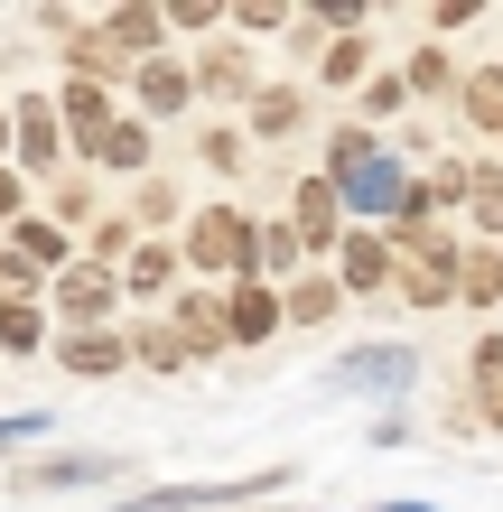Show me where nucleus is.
I'll return each instance as SVG.
<instances>
[{
  "mask_svg": "<svg viewBox=\"0 0 503 512\" xmlns=\"http://www.w3.org/2000/svg\"><path fill=\"white\" fill-rule=\"evenodd\" d=\"M327 187L345 196L354 224H401V215H410V168H401L373 131H336V149H327Z\"/></svg>",
  "mask_w": 503,
  "mask_h": 512,
  "instance_id": "nucleus-1",
  "label": "nucleus"
},
{
  "mask_svg": "<svg viewBox=\"0 0 503 512\" xmlns=\"http://www.w3.org/2000/svg\"><path fill=\"white\" fill-rule=\"evenodd\" d=\"M187 270L252 289V280H261V224H252V215H233V205H205V215L187 224Z\"/></svg>",
  "mask_w": 503,
  "mask_h": 512,
  "instance_id": "nucleus-2",
  "label": "nucleus"
},
{
  "mask_svg": "<svg viewBox=\"0 0 503 512\" xmlns=\"http://www.w3.org/2000/svg\"><path fill=\"white\" fill-rule=\"evenodd\" d=\"M392 270H401V298H420V308H448V298H466V252L448 243V233L429 224H392Z\"/></svg>",
  "mask_w": 503,
  "mask_h": 512,
  "instance_id": "nucleus-3",
  "label": "nucleus"
},
{
  "mask_svg": "<svg viewBox=\"0 0 503 512\" xmlns=\"http://www.w3.org/2000/svg\"><path fill=\"white\" fill-rule=\"evenodd\" d=\"M420 382V345H354L327 364V391H382V401H401V391Z\"/></svg>",
  "mask_w": 503,
  "mask_h": 512,
  "instance_id": "nucleus-4",
  "label": "nucleus"
},
{
  "mask_svg": "<svg viewBox=\"0 0 503 512\" xmlns=\"http://www.w3.org/2000/svg\"><path fill=\"white\" fill-rule=\"evenodd\" d=\"M112 475H131L122 447H66V457H38L19 485L28 494H84V485H112Z\"/></svg>",
  "mask_w": 503,
  "mask_h": 512,
  "instance_id": "nucleus-5",
  "label": "nucleus"
},
{
  "mask_svg": "<svg viewBox=\"0 0 503 512\" xmlns=\"http://www.w3.org/2000/svg\"><path fill=\"white\" fill-rule=\"evenodd\" d=\"M112 298H122V280H103V261H66V280H56V326H66V336H94Z\"/></svg>",
  "mask_w": 503,
  "mask_h": 512,
  "instance_id": "nucleus-6",
  "label": "nucleus"
},
{
  "mask_svg": "<svg viewBox=\"0 0 503 512\" xmlns=\"http://www.w3.org/2000/svg\"><path fill=\"white\" fill-rule=\"evenodd\" d=\"M336 224H345V196L327 187V177H299V187H289V233H299L308 252H336L345 243Z\"/></svg>",
  "mask_w": 503,
  "mask_h": 512,
  "instance_id": "nucleus-7",
  "label": "nucleus"
},
{
  "mask_svg": "<svg viewBox=\"0 0 503 512\" xmlns=\"http://www.w3.org/2000/svg\"><path fill=\"white\" fill-rule=\"evenodd\" d=\"M336 289H354V298H373V289H392V243H382V233H364V224H354L345 243H336Z\"/></svg>",
  "mask_w": 503,
  "mask_h": 512,
  "instance_id": "nucleus-8",
  "label": "nucleus"
},
{
  "mask_svg": "<svg viewBox=\"0 0 503 512\" xmlns=\"http://www.w3.org/2000/svg\"><path fill=\"white\" fill-rule=\"evenodd\" d=\"M10 122H19V159H28V168H56V159H66V122H56V94L10 103Z\"/></svg>",
  "mask_w": 503,
  "mask_h": 512,
  "instance_id": "nucleus-9",
  "label": "nucleus"
},
{
  "mask_svg": "<svg viewBox=\"0 0 503 512\" xmlns=\"http://www.w3.org/2000/svg\"><path fill=\"white\" fill-rule=\"evenodd\" d=\"M56 122H66L84 149H94L112 122H122V112H112V94H103V84H84V75H66V94H56Z\"/></svg>",
  "mask_w": 503,
  "mask_h": 512,
  "instance_id": "nucleus-10",
  "label": "nucleus"
},
{
  "mask_svg": "<svg viewBox=\"0 0 503 512\" xmlns=\"http://www.w3.org/2000/svg\"><path fill=\"white\" fill-rule=\"evenodd\" d=\"M280 317H289V308H280V298L261 289V280L224 298V336H233V345H261V336H280Z\"/></svg>",
  "mask_w": 503,
  "mask_h": 512,
  "instance_id": "nucleus-11",
  "label": "nucleus"
},
{
  "mask_svg": "<svg viewBox=\"0 0 503 512\" xmlns=\"http://www.w3.org/2000/svg\"><path fill=\"white\" fill-rule=\"evenodd\" d=\"M56 354H66V373H84V382H112L131 364V345L112 336V326H94V336H56Z\"/></svg>",
  "mask_w": 503,
  "mask_h": 512,
  "instance_id": "nucleus-12",
  "label": "nucleus"
},
{
  "mask_svg": "<svg viewBox=\"0 0 503 512\" xmlns=\"http://www.w3.org/2000/svg\"><path fill=\"white\" fill-rule=\"evenodd\" d=\"M103 38L122 47L131 66H150V56H159V38H168V10H140V0H131V10H112V19H103Z\"/></svg>",
  "mask_w": 503,
  "mask_h": 512,
  "instance_id": "nucleus-13",
  "label": "nucleus"
},
{
  "mask_svg": "<svg viewBox=\"0 0 503 512\" xmlns=\"http://www.w3.org/2000/svg\"><path fill=\"white\" fill-rule=\"evenodd\" d=\"M187 94H196V75L177 66V56H150V66H140V103H150V122L187 112Z\"/></svg>",
  "mask_w": 503,
  "mask_h": 512,
  "instance_id": "nucleus-14",
  "label": "nucleus"
},
{
  "mask_svg": "<svg viewBox=\"0 0 503 512\" xmlns=\"http://www.w3.org/2000/svg\"><path fill=\"white\" fill-rule=\"evenodd\" d=\"M252 131H261V140H289V131H308V103L289 94V84H261V94H252Z\"/></svg>",
  "mask_w": 503,
  "mask_h": 512,
  "instance_id": "nucleus-15",
  "label": "nucleus"
},
{
  "mask_svg": "<svg viewBox=\"0 0 503 512\" xmlns=\"http://www.w3.org/2000/svg\"><path fill=\"white\" fill-rule=\"evenodd\" d=\"M457 94H466V122L503 140V56H494V66H476V75L457 84Z\"/></svg>",
  "mask_w": 503,
  "mask_h": 512,
  "instance_id": "nucleus-16",
  "label": "nucleus"
},
{
  "mask_svg": "<svg viewBox=\"0 0 503 512\" xmlns=\"http://www.w3.org/2000/svg\"><path fill=\"white\" fill-rule=\"evenodd\" d=\"M177 270H187V261H177L168 243H140V252L122 261V289H131V298H159V289L177 280Z\"/></svg>",
  "mask_w": 503,
  "mask_h": 512,
  "instance_id": "nucleus-17",
  "label": "nucleus"
},
{
  "mask_svg": "<svg viewBox=\"0 0 503 512\" xmlns=\"http://www.w3.org/2000/svg\"><path fill=\"white\" fill-rule=\"evenodd\" d=\"M196 94H215V103H233V94H252V66L233 47H205L196 56Z\"/></svg>",
  "mask_w": 503,
  "mask_h": 512,
  "instance_id": "nucleus-18",
  "label": "nucleus"
},
{
  "mask_svg": "<svg viewBox=\"0 0 503 512\" xmlns=\"http://www.w3.org/2000/svg\"><path fill=\"white\" fill-rule=\"evenodd\" d=\"M10 252H19V261H38V270H56V261H66V224L19 215V224H10Z\"/></svg>",
  "mask_w": 503,
  "mask_h": 512,
  "instance_id": "nucleus-19",
  "label": "nucleus"
},
{
  "mask_svg": "<svg viewBox=\"0 0 503 512\" xmlns=\"http://www.w3.org/2000/svg\"><path fill=\"white\" fill-rule=\"evenodd\" d=\"M84 159H94V168H140V159H150V122H112Z\"/></svg>",
  "mask_w": 503,
  "mask_h": 512,
  "instance_id": "nucleus-20",
  "label": "nucleus"
},
{
  "mask_svg": "<svg viewBox=\"0 0 503 512\" xmlns=\"http://www.w3.org/2000/svg\"><path fill=\"white\" fill-rule=\"evenodd\" d=\"M299 261H308V243L289 233V215H280V224H261V289H271V280H289Z\"/></svg>",
  "mask_w": 503,
  "mask_h": 512,
  "instance_id": "nucleus-21",
  "label": "nucleus"
},
{
  "mask_svg": "<svg viewBox=\"0 0 503 512\" xmlns=\"http://www.w3.org/2000/svg\"><path fill=\"white\" fill-rule=\"evenodd\" d=\"M177 336H187V354H215V345H233L215 298H187V308H177Z\"/></svg>",
  "mask_w": 503,
  "mask_h": 512,
  "instance_id": "nucleus-22",
  "label": "nucleus"
},
{
  "mask_svg": "<svg viewBox=\"0 0 503 512\" xmlns=\"http://www.w3.org/2000/svg\"><path fill=\"white\" fill-rule=\"evenodd\" d=\"M476 419H485V429H503V345H494V336L476 345Z\"/></svg>",
  "mask_w": 503,
  "mask_h": 512,
  "instance_id": "nucleus-23",
  "label": "nucleus"
},
{
  "mask_svg": "<svg viewBox=\"0 0 503 512\" xmlns=\"http://www.w3.org/2000/svg\"><path fill=\"white\" fill-rule=\"evenodd\" d=\"M66 47H75V75H84V84H94L103 66H131V56H122V47H112V38H103V28H75V38H66Z\"/></svg>",
  "mask_w": 503,
  "mask_h": 512,
  "instance_id": "nucleus-24",
  "label": "nucleus"
},
{
  "mask_svg": "<svg viewBox=\"0 0 503 512\" xmlns=\"http://www.w3.org/2000/svg\"><path fill=\"white\" fill-rule=\"evenodd\" d=\"M140 364H150V373H177V364H187V336H177V326H140Z\"/></svg>",
  "mask_w": 503,
  "mask_h": 512,
  "instance_id": "nucleus-25",
  "label": "nucleus"
},
{
  "mask_svg": "<svg viewBox=\"0 0 503 512\" xmlns=\"http://www.w3.org/2000/svg\"><path fill=\"white\" fill-rule=\"evenodd\" d=\"M47 336V308H0V354H38Z\"/></svg>",
  "mask_w": 503,
  "mask_h": 512,
  "instance_id": "nucleus-26",
  "label": "nucleus"
},
{
  "mask_svg": "<svg viewBox=\"0 0 503 512\" xmlns=\"http://www.w3.org/2000/svg\"><path fill=\"white\" fill-rule=\"evenodd\" d=\"M466 205H476V224L503 243V168H476V187H466Z\"/></svg>",
  "mask_w": 503,
  "mask_h": 512,
  "instance_id": "nucleus-27",
  "label": "nucleus"
},
{
  "mask_svg": "<svg viewBox=\"0 0 503 512\" xmlns=\"http://www.w3.org/2000/svg\"><path fill=\"white\" fill-rule=\"evenodd\" d=\"M28 289H38V261H19L0 243V308H28Z\"/></svg>",
  "mask_w": 503,
  "mask_h": 512,
  "instance_id": "nucleus-28",
  "label": "nucleus"
},
{
  "mask_svg": "<svg viewBox=\"0 0 503 512\" xmlns=\"http://www.w3.org/2000/svg\"><path fill=\"white\" fill-rule=\"evenodd\" d=\"M317 75H327V84H354V75H364V38H327Z\"/></svg>",
  "mask_w": 503,
  "mask_h": 512,
  "instance_id": "nucleus-29",
  "label": "nucleus"
},
{
  "mask_svg": "<svg viewBox=\"0 0 503 512\" xmlns=\"http://www.w3.org/2000/svg\"><path fill=\"white\" fill-rule=\"evenodd\" d=\"M466 298H485V308H494V298H503V243H494V252H476V261H466Z\"/></svg>",
  "mask_w": 503,
  "mask_h": 512,
  "instance_id": "nucleus-30",
  "label": "nucleus"
},
{
  "mask_svg": "<svg viewBox=\"0 0 503 512\" xmlns=\"http://www.w3.org/2000/svg\"><path fill=\"white\" fill-rule=\"evenodd\" d=\"M317 317H336V289H327V280L289 289V326H317Z\"/></svg>",
  "mask_w": 503,
  "mask_h": 512,
  "instance_id": "nucleus-31",
  "label": "nucleus"
},
{
  "mask_svg": "<svg viewBox=\"0 0 503 512\" xmlns=\"http://www.w3.org/2000/svg\"><path fill=\"white\" fill-rule=\"evenodd\" d=\"M224 10H215V0H168V28H187V38H205V28H215Z\"/></svg>",
  "mask_w": 503,
  "mask_h": 512,
  "instance_id": "nucleus-32",
  "label": "nucleus"
},
{
  "mask_svg": "<svg viewBox=\"0 0 503 512\" xmlns=\"http://www.w3.org/2000/svg\"><path fill=\"white\" fill-rule=\"evenodd\" d=\"M233 28H252V38H271V28H289V10H280V0H243V10H233Z\"/></svg>",
  "mask_w": 503,
  "mask_h": 512,
  "instance_id": "nucleus-33",
  "label": "nucleus"
},
{
  "mask_svg": "<svg viewBox=\"0 0 503 512\" xmlns=\"http://www.w3.org/2000/svg\"><path fill=\"white\" fill-rule=\"evenodd\" d=\"M410 84H420V94H438V84H448V47H420V56H410Z\"/></svg>",
  "mask_w": 503,
  "mask_h": 512,
  "instance_id": "nucleus-34",
  "label": "nucleus"
},
{
  "mask_svg": "<svg viewBox=\"0 0 503 512\" xmlns=\"http://www.w3.org/2000/svg\"><path fill=\"white\" fill-rule=\"evenodd\" d=\"M401 94H410V75H373L364 84V112H401Z\"/></svg>",
  "mask_w": 503,
  "mask_h": 512,
  "instance_id": "nucleus-35",
  "label": "nucleus"
},
{
  "mask_svg": "<svg viewBox=\"0 0 503 512\" xmlns=\"http://www.w3.org/2000/svg\"><path fill=\"white\" fill-rule=\"evenodd\" d=\"M364 438H373V447H410V438H420V429H410V410H382V419H373V429H364Z\"/></svg>",
  "mask_w": 503,
  "mask_h": 512,
  "instance_id": "nucleus-36",
  "label": "nucleus"
},
{
  "mask_svg": "<svg viewBox=\"0 0 503 512\" xmlns=\"http://www.w3.org/2000/svg\"><path fill=\"white\" fill-rule=\"evenodd\" d=\"M140 215H150V224H168V215H177V187H159V177H140Z\"/></svg>",
  "mask_w": 503,
  "mask_h": 512,
  "instance_id": "nucleus-37",
  "label": "nucleus"
},
{
  "mask_svg": "<svg viewBox=\"0 0 503 512\" xmlns=\"http://www.w3.org/2000/svg\"><path fill=\"white\" fill-rule=\"evenodd\" d=\"M19 215H28V177L0 168V224H19Z\"/></svg>",
  "mask_w": 503,
  "mask_h": 512,
  "instance_id": "nucleus-38",
  "label": "nucleus"
},
{
  "mask_svg": "<svg viewBox=\"0 0 503 512\" xmlns=\"http://www.w3.org/2000/svg\"><path fill=\"white\" fill-rule=\"evenodd\" d=\"M0 149H19V122H10V103H0Z\"/></svg>",
  "mask_w": 503,
  "mask_h": 512,
  "instance_id": "nucleus-39",
  "label": "nucleus"
},
{
  "mask_svg": "<svg viewBox=\"0 0 503 512\" xmlns=\"http://www.w3.org/2000/svg\"><path fill=\"white\" fill-rule=\"evenodd\" d=\"M373 512H438V503H373Z\"/></svg>",
  "mask_w": 503,
  "mask_h": 512,
  "instance_id": "nucleus-40",
  "label": "nucleus"
},
{
  "mask_svg": "<svg viewBox=\"0 0 503 512\" xmlns=\"http://www.w3.org/2000/svg\"><path fill=\"white\" fill-rule=\"evenodd\" d=\"M252 512H308V503H252Z\"/></svg>",
  "mask_w": 503,
  "mask_h": 512,
  "instance_id": "nucleus-41",
  "label": "nucleus"
}]
</instances>
